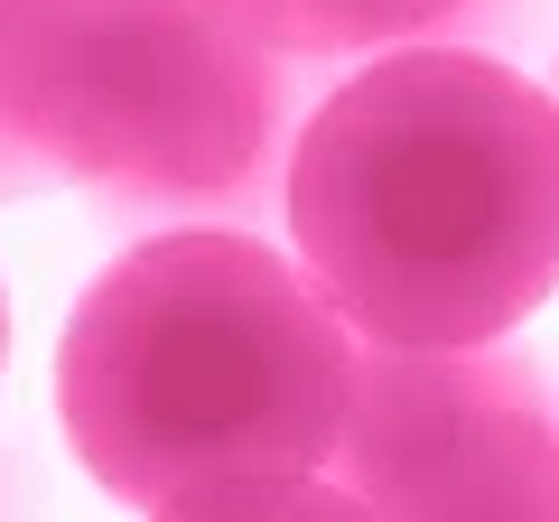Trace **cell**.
<instances>
[{"instance_id":"8992f818","label":"cell","mask_w":559,"mask_h":522,"mask_svg":"<svg viewBox=\"0 0 559 522\" xmlns=\"http://www.w3.org/2000/svg\"><path fill=\"white\" fill-rule=\"evenodd\" d=\"M448 522H559V429L522 466H503V476L485 485L466 513H448Z\"/></svg>"},{"instance_id":"52a82bcc","label":"cell","mask_w":559,"mask_h":522,"mask_svg":"<svg viewBox=\"0 0 559 522\" xmlns=\"http://www.w3.org/2000/svg\"><path fill=\"white\" fill-rule=\"evenodd\" d=\"M215 522H373L345 485H326V476H308V485H289L280 503H252V513H215Z\"/></svg>"},{"instance_id":"5b68a950","label":"cell","mask_w":559,"mask_h":522,"mask_svg":"<svg viewBox=\"0 0 559 522\" xmlns=\"http://www.w3.org/2000/svg\"><path fill=\"white\" fill-rule=\"evenodd\" d=\"M234 28H252L261 47L299 66H326V57H382V47H419L457 28L476 0H215Z\"/></svg>"},{"instance_id":"30bf717a","label":"cell","mask_w":559,"mask_h":522,"mask_svg":"<svg viewBox=\"0 0 559 522\" xmlns=\"http://www.w3.org/2000/svg\"><path fill=\"white\" fill-rule=\"evenodd\" d=\"M550 103H559V66H550Z\"/></svg>"},{"instance_id":"3957f363","label":"cell","mask_w":559,"mask_h":522,"mask_svg":"<svg viewBox=\"0 0 559 522\" xmlns=\"http://www.w3.org/2000/svg\"><path fill=\"white\" fill-rule=\"evenodd\" d=\"M299 57L261 47L215 0H10L0 131L112 205H252L289 168Z\"/></svg>"},{"instance_id":"7a4b0ae2","label":"cell","mask_w":559,"mask_h":522,"mask_svg":"<svg viewBox=\"0 0 559 522\" xmlns=\"http://www.w3.org/2000/svg\"><path fill=\"white\" fill-rule=\"evenodd\" d=\"M355 327L299 252L242 224L150 234L75 299L57 411L84 476L140 522H215L326 476Z\"/></svg>"},{"instance_id":"ba28073f","label":"cell","mask_w":559,"mask_h":522,"mask_svg":"<svg viewBox=\"0 0 559 522\" xmlns=\"http://www.w3.org/2000/svg\"><path fill=\"white\" fill-rule=\"evenodd\" d=\"M0 10H10V0H0ZM28 178H38V159H28V150L10 141V131H0V197H20Z\"/></svg>"},{"instance_id":"9c48e42d","label":"cell","mask_w":559,"mask_h":522,"mask_svg":"<svg viewBox=\"0 0 559 522\" xmlns=\"http://www.w3.org/2000/svg\"><path fill=\"white\" fill-rule=\"evenodd\" d=\"M0 355H10V299H0Z\"/></svg>"},{"instance_id":"277c9868","label":"cell","mask_w":559,"mask_h":522,"mask_svg":"<svg viewBox=\"0 0 559 522\" xmlns=\"http://www.w3.org/2000/svg\"><path fill=\"white\" fill-rule=\"evenodd\" d=\"M559 429L550 382L513 336L485 345H364L345 392L326 485L373 522H448Z\"/></svg>"},{"instance_id":"6da1fadb","label":"cell","mask_w":559,"mask_h":522,"mask_svg":"<svg viewBox=\"0 0 559 522\" xmlns=\"http://www.w3.org/2000/svg\"><path fill=\"white\" fill-rule=\"evenodd\" d=\"M289 252L364 345H485L559 289V103L485 47H382L299 121Z\"/></svg>"}]
</instances>
